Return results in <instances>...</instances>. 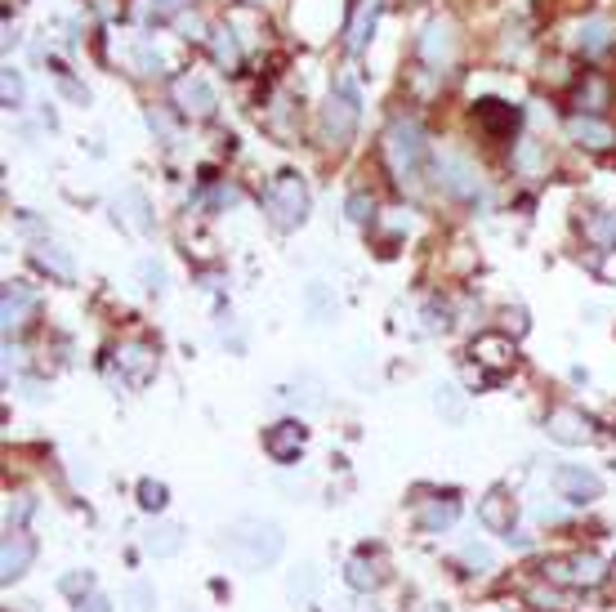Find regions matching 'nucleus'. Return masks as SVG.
I'll return each instance as SVG.
<instances>
[{"instance_id":"19","label":"nucleus","mask_w":616,"mask_h":612,"mask_svg":"<svg viewBox=\"0 0 616 612\" xmlns=\"http://www.w3.org/2000/svg\"><path fill=\"white\" fill-rule=\"evenodd\" d=\"M143 545H148V554H157V559H170V554L184 550V528H179V523H152V528L143 532Z\"/></svg>"},{"instance_id":"10","label":"nucleus","mask_w":616,"mask_h":612,"mask_svg":"<svg viewBox=\"0 0 616 612\" xmlns=\"http://www.w3.org/2000/svg\"><path fill=\"white\" fill-rule=\"evenodd\" d=\"M170 99H175V108L184 112V117H210V112H215V90H210L206 81H201V76H179L175 85H170Z\"/></svg>"},{"instance_id":"26","label":"nucleus","mask_w":616,"mask_h":612,"mask_svg":"<svg viewBox=\"0 0 616 612\" xmlns=\"http://www.w3.org/2000/svg\"><path fill=\"white\" fill-rule=\"evenodd\" d=\"M215 63L219 68H228V72L242 68V45H237L233 27H215Z\"/></svg>"},{"instance_id":"4","label":"nucleus","mask_w":616,"mask_h":612,"mask_svg":"<svg viewBox=\"0 0 616 612\" xmlns=\"http://www.w3.org/2000/svg\"><path fill=\"white\" fill-rule=\"evenodd\" d=\"M545 577L558 581V586H572V590H599L608 581V559L603 554H572V559H550L545 563Z\"/></svg>"},{"instance_id":"42","label":"nucleus","mask_w":616,"mask_h":612,"mask_svg":"<svg viewBox=\"0 0 616 612\" xmlns=\"http://www.w3.org/2000/svg\"><path fill=\"white\" fill-rule=\"evenodd\" d=\"M63 94L67 99H76V103H90V94H85L81 85H72V81H63Z\"/></svg>"},{"instance_id":"29","label":"nucleus","mask_w":616,"mask_h":612,"mask_svg":"<svg viewBox=\"0 0 616 612\" xmlns=\"http://www.w3.org/2000/svg\"><path fill=\"white\" fill-rule=\"evenodd\" d=\"M166 483H152V478H143V483H139V505H143V510H148V514H161V510H166Z\"/></svg>"},{"instance_id":"35","label":"nucleus","mask_w":616,"mask_h":612,"mask_svg":"<svg viewBox=\"0 0 616 612\" xmlns=\"http://www.w3.org/2000/svg\"><path fill=\"white\" fill-rule=\"evenodd\" d=\"M134 63H139L143 76H157V72H161V54L152 50L148 41H139V50H134Z\"/></svg>"},{"instance_id":"17","label":"nucleus","mask_w":616,"mask_h":612,"mask_svg":"<svg viewBox=\"0 0 616 612\" xmlns=\"http://www.w3.org/2000/svg\"><path fill=\"white\" fill-rule=\"evenodd\" d=\"M32 309H36L32 286L9 282V286H5V295H0V322H5V331L27 327V318H32Z\"/></svg>"},{"instance_id":"13","label":"nucleus","mask_w":616,"mask_h":612,"mask_svg":"<svg viewBox=\"0 0 616 612\" xmlns=\"http://www.w3.org/2000/svg\"><path fill=\"white\" fill-rule=\"evenodd\" d=\"M304 443H308V429L300 425V420H282V425H273L264 434V452L273 456V461H295V456L304 452Z\"/></svg>"},{"instance_id":"25","label":"nucleus","mask_w":616,"mask_h":612,"mask_svg":"<svg viewBox=\"0 0 616 612\" xmlns=\"http://www.w3.org/2000/svg\"><path fill=\"white\" fill-rule=\"evenodd\" d=\"M585 237L599 251H616V210H599V215L585 219Z\"/></svg>"},{"instance_id":"28","label":"nucleus","mask_w":616,"mask_h":612,"mask_svg":"<svg viewBox=\"0 0 616 612\" xmlns=\"http://www.w3.org/2000/svg\"><path fill=\"white\" fill-rule=\"evenodd\" d=\"M117 206L130 210V224L139 228V233H148V228H152V219H148V202H143V193H139V188H125Z\"/></svg>"},{"instance_id":"9","label":"nucleus","mask_w":616,"mask_h":612,"mask_svg":"<svg viewBox=\"0 0 616 612\" xmlns=\"http://www.w3.org/2000/svg\"><path fill=\"white\" fill-rule=\"evenodd\" d=\"M554 487H558V496H563V501L585 505V501H594V496L603 492V478L594 470H585V465H558V470H554Z\"/></svg>"},{"instance_id":"40","label":"nucleus","mask_w":616,"mask_h":612,"mask_svg":"<svg viewBox=\"0 0 616 612\" xmlns=\"http://www.w3.org/2000/svg\"><path fill=\"white\" fill-rule=\"evenodd\" d=\"M465 559L478 563V568H492V554H487L483 545H465Z\"/></svg>"},{"instance_id":"32","label":"nucleus","mask_w":616,"mask_h":612,"mask_svg":"<svg viewBox=\"0 0 616 612\" xmlns=\"http://www.w3.org/2000/svg\"><path fill=\"white\" fill-rule=\"evenodd\" d=\"M344 210H349L353 224H371V215H375V197H371V193H349Z\"/></svg>"},{"instance_id":"5","label":"nucleus","mask_w":616,"mask_h":612,"mask_svg":"<svg viewBox=\"0 0 616 612\" xmlns=\"http://www.w3.org/2000/svg\"><path fill=\"white\" fill-rule=\"evenodd\" d=\"M353 130H358V90H353V81H335L322 108V135L326 143H349Z\"/></svg>"},{"instance_id":"7","label":"nucleus","mask_w":616,"mask_h":612,"mask_svg":"<svg viewBox=\"0 0 616 612\" xmlns=\"http://www.w3.org/2000/svg\"><path fill=\"white\" fill-rule=\"evenodd\" d=\"M420 59H425L429 72H447L456 63V27L447 18H433L425 32H420Z\"/></svg>"},{"instance_id":"16","label":"nucleus","mask_w":616,"mask_h":612,"mask_svg":"<svg viewBox=\"0 0 616 612\" xmlns=\"http://www.w3.org/2000/svg\"><path fill=\"white\" fill-rule=\"evenodd\" d=\"M474 358H478V367H487V380H500L509 367H514V344H509L505 336H478Z\"/></svg>"},{"instance_id":"20","label":"nucleus","mask_w":616,"mask_h":612,"mask_svg":"<svg viewBox=\"0 0 616 612\" xmlns=\"http://www.w3.org/2000/svg\"><path fill=\"white\" fill-rule=\"evenodd\" d=\"M375 18H380V0H358V9H353V23H349V50L362 54L375 32Z\"/></svg>"},{"instance_id":"14","label":"nucleus","mask_w":616,"mask_h":612,"mask_svg":"<svg viewBox=\"0 0 616 612\" xmlns=\"http://www.w3.org/2000/svg\"><path fill=\"white\" fill-rule=\"evenodd\" d=\"M478 523H483L487 532H496V537H509V532H514V501H509V492L492 487V492L478 501Z\"/></svg>"},{"instance_id":"37","label":"nucleus","mask_w":616,"mask_h":612,"mask_svg":"<svg viewBox=\"0 0 616 612\" xmlns=\"http://www.w3.org/2000/svg\"><path fill=\"white\" fill-rule=\"evenodd\" d=\"M188 9V0H152V14L157 18H175V14H184Z\"/></svg>"},{"instance_id":"33","label":"nucleus","mask_w":616,"mask_h":612,"mask_svg":"<svg viewBox=\"0 0 616 612\" xmlns=\"http://www.w3.org/2000/svg\"><path fill=\"white\" fill-rule=\"evenodd\" d=\"M585 103H590V112H594V108H603V103H608V85L594 81V76H590V85H581V94H576V108L585 112Z\"/></svg>"},{"instance_id":"41","label":"nucleus","mask_w":616,"mask_h":612,"mask_svg":"<svg viewBox=\"0 0 616 612\" xmlns=\"http://www.w3.org/2000/svg\"><path fill=\"white\" fill-rule=\"evenodd\" d=\"M63 590H67V595H81V590H90V577H67Z\"/></svg>"},{"instance_id":"23","label":"nucleus","mask_w":616,"mask_h":612,"mask_svg":"<svg viewBox=\"0 0 616 612\" xmlns=\"http://www.w3.org/2000/svg\"><path fill=\"white\" fill-rule=\"evenodd\" d=\"M36 264H41L50 277H59V282H76V264H72V255L59 251V246H36Z\"/></svg>"},{"instance_id":"30","label":"nucleus","mask_w":616,"mask_h":612,"mask_svg":"<svg viewBox=\"0 0 616 612\" xmlns=\"http://www.w3.org/2000/svg\"><path fill=\"white\" fill-rule=\"evenodd\" d=\"M433 407H438L442 416L451 420V425H456V420H465V403H460V394H456V389H451V385H442V389H438V398H433Z\"/></svg>"},{"instance_id":"27","label":"nucleus","mask_w":616,"mask_h":612,"mask_svg":"<svg viewBox=\"0 0 616 612\" xmlns=\"http://www.w3.org/2000/svg\"><path fill=\"white\" fill-rule=\"evenodd\" d=\"M121 608L125 612H152V608H157V590H152L148 581H130V586H125Z\"/></svg>"},{"instance_id":"24","label":"nucleus","mask_w":616,"mask_h":612,"mask_svg":"<svg viewBox=\"0 0 616 612\" xmlns=\"http://www.w3.org/2000/svg\"><path fill=\"white\" fill-rule=\"evenodd\" d=\"M612 45V27L603 18H590V23L576 27V50L581 54H603Z\"/></svg>"},{"instance_id":"34","label":"nucleus","mask_w":616,"mask_h":612,"mask_svg":"<svg viewBox=\"0 0 616 612\" xmlns=\"http://www.w3.org/2000/svg\"><path fill=\"white\" fill-rule=\"evenodd\" d=\"M286 595H291V599H308V595H313V568H295V577L286 581Z\"/></svg>"},{"instance_id":"2","label":"nucleus","mask_w":616,"mask_h":612,"mask_svg":"<svg viewBox=\"0 0 616 612\" xmlns=\"http://www.w3.org/2000/svg\"><path fill=\"white\" fill-rule=\"evenodd\" d=\"M384 157H389L398 184H420V175H425V161H429L425 130H420L411 117H393L389 135H384Z\"/></svg>"},{"instance_id":"6","label":"nucleus","mask_w":616,"mask_h":612,"mask_svg":"<svg viewBox=\"0 0 616 612\" xmlns=\"http://www.w3.org/2000/svg\"><path fill=\"white\" fill-rule=\"evenodd\" d=\"M433 170H438V184L447 197H456V202H478V170L469 166L465 157H456V152H442V157H433Z\"/></svg>"},{"instance_id":"11","label":"nucleus","mask_w":616,"mask_h":612,"mask_svg":"<svg viewBox=\"0 0 616 612\" xmlns=\"http://www.w3.org/2000/svg\"><path fill=\"white\" fill-rule=\"evenodd\" d=\"M545 429H550L554 443H567V447H581V443H590V438H594L590 416H585V411H576V407H554L550 420H545Z\"/></svg>"},{"instance_id":"38","label":"nucleus","mask_w":616,"mask_h":612,"mask_svg":"<svg viewBox=\"0 0 616 612\" xmlns=\"http://www.w3.org/2000/svg\"><path fill=\"white\" fill-rule=\"evenodd\" d=\"M308 309H313V318H326V291L322 286H308Z\"/></svg>"},{"instance_id":"21","label":"nucleus","mask_w":616,"mask_h":612,"mask_svg":"<svg viewBox=\"0 0 616 612\" xmlns=\"http://www.w3.org/2000/svg\"><path fill=\"white\" fill-rule=\"evenodd\" d=\"M478 121H483L487 130H496V135H509V130L523 121V112L509 108V103H500V99H483L478 103Z\"/></svg>"},{"instance_id":"36","label":"nucleus","mask_w":616,"mask_h":612,"mask_svg":"<svg viewBox=\"0 0 616 612\" xmlns=\"http://www.w3.org/2000/svg\"><path fill=\"white\" fill-rule=\"evenodd\" d=\"M514 161H518V170H527V175H532V170H541V148H536V143H523Z\"/></svg>"},{"instance_id":"8","label":"nucleus","mask_w":616,"mask_h":612,"mask_svg":"<svg viewBox=\"0 0 616 612\" xmlns=\"http://www.w3.org/2000/svg\"><path fill=\"white\" fill-rule=\"evenodd\" d=\"M112 362H117V371L130 385H148L152 376H157V349L143 340H125L117 353H112Z\"/></svg>"},{"instance_id":"39","label":"nucleus","mask_w":616,"mask_h":612,"mask_svg":"<svg viewBox=\"0 0 616 612\" xmlns=\"http://www.w3.org/2000/svg\"><path fill=\"white\" fill-rule=\"evenodd\" d=\"M161 277H166V273H161V264H143V282H148V291H161Z\"/></svg>"},{"instance_id":"15","label":"nucleus","mask_w":616,"mask_h":612,"mask_svg":"<svg viewBox=\"0 0 616 612\" xmlns=\"http://www.w3.org/2000/svg\"><path fill=\"white\" fill-rule=\"evenodd\" d=\"M32 554H36V541L27 537V532H14V528H9L5 545H0V577H5V581H18V577L27 572V563H32Z\"/></svg>"},{"instance_id":"1","label":"nucleus","mask_w":616,"mask_h":612,"mask_svg":"<svg viewBox=\"0 0 616 612\" xmlns=\"http://www.w3.org/2000/svg\"><path fill=\"white\" fill-rule=\"evenodd\" d=\"M224 550L237 568L259 572L282 554V528L268 519H237V523H228V532H224Z\"/></svg>"},{"instance_id":"3","label":"nucleus","mask_w":616,"mask_h":612,"mask_svg":"<svg viewBox=\"0 0 616 612\" xmlns=\"http://www.w3.org/2000/svg\"><path fill=\"white\" fill-rule=\"evenodd\" d=\"M264 210L277 228H300L308 215V184L300 175H291V170L277 175L273 184L264 188Z\"/></svg>"},{"instance_id":"12","label":"nucleus","mask_w":616,"mask_h":612,"mask_svg":"<svg viewBox=\"0 0 616 612\" xmlns=\"http://www.w3.org/2000/svg\"><path fill=\"white\" fill-rule=\"evenodd\" d=\"M567 139L581 143V148H594V152L616 148V130L608 126V121L590 117V112H576V117H567Z\"/></svg>"},{"instance_id":"43","label":"nucleus","mask_w":616,"mask_h":612,"mask_svg":"<svg viewBox=\"0 0 616 612\" xmlns=\"http://www.w3.org/2000/svg\"><path fill=\"white\" fill-rule=\"evenodd\" d=\"M90 612H112V608H108V599H94V604H90Z\"/></svg>"},{"instance_id":"18","label":"nucleus","mask_w":616,"mask_h":612,"mask_svg":"<svg viewBox=\"0 0 616 612\" xmlns=\"http://www.w3.org/2000/svg\"><path fill=\"white\" fill-rule=\"evenodd\" d=\"M456 514H460L456 496H433V501H420L416 523H420L425 532H447L451 523H456Z\"/></svg>"},{"instance_id":"31","label":"nucleus","mask_w":616,"mask_h":612,"mask_svg":"<svg viewBox=\"0 0 616 612\" xmlns=\"http://www.w3.org/2000/svg\"><path fill=\"white\" fill-rule=\"evenodd\" d=\"M0 99H5L9 112L23 108V76H18L14 68H5V81H0Z\"/></svg>"},{"instance_id":"22","label":"nucleus","mask_w":616,"mask_h":612,"mask_svg":"<svg viewBox=\"0 0 616 612\" xmlns=\"http://www.w3.org/2000/svg\"><path fill=\"white\" fill-rule=\"evenodd\" d=\"M344 581H349L353 590H375V586L384 581L380 559H371V554H353L349 568H344Z\"/></svg>"}]
</instances>
